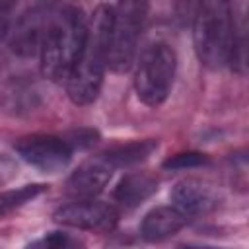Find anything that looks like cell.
Listing matches in <instances>:
<instances>
[{"label":"cell","mask_w":249,"mask_h":249,"mask_svg":"<svg viewBox=\"0 0 249 249\" xmlns=\"http://www.w3.org/2000/svg\"><path fill=\"white\" fill-rule=\"evenodd\" d=\"M208 163V158L204 154L198 152H183V154H175L171 158H167L163 161V169H193V167H200Z\"/></svg>","instance_id":"16"},{"label":"cell","mask_w":249,"mask_h":249,"mask_svg":"<svg viewBox=\"0 0 249 249\" xmlns=\"http://www.w3.org/2000/svg\"><path fill=\"white\" fill-rule=\"evenodd\" d=\"M18 175V163L14 158L0 154V187H4L8 181H12Z\"/></svg>","instance_id":"17"},{"label":"cell","mask_w":249,"mask_h":249,"mask_svg":"<svg viewBox=\"0 0 249 249\" xmlns=\"http://www.w3.org/2000/svg\"><path fill=\"white\" fill-rule=\"evenodd\" d=\"M158 191V179L148 171L126 173L113 191V200L123 210H134Z\"/></svg>","instance_id":"11"},{"label":"cell","mask_w":249,"mask_h":249,"mask_svg":"<svg viewBox=\"0 0 249 249\" xmlns=\"http://www.w3.org/2000/svg\"><path fill=\"white\" fill-rule=\"evenodd\" d=\"M177 70V54L167 43H152L138 58L134 72V89L148 107L161 105L173 86Z\"/></svg>","instance_id":"5"},{"label":"cell","mask_w":249,"mask_h":249,"mask_svg":"<svg viewBox=\"0 0 249 249\" xmlns=\"http://www.w3.org/2000/svg\"><path fill=\"white\" fill-rule=\"evenodd\" d=\"M113 4H99L88 16V29L80 54L68 72L64 86L72 103L89 105L97 99L107 68V39Z\"/></svg>","instance_id":"1"},{"label":"cell","mask_w":249,"mask_h":249,"mask_svg":"<svg viewBox=\"0 0 249 249\" xmlns=\"http://www.w3.org/2000/svg\"><path fill=\"white\" fill-rule=\"evenodd\" d=\"M177 249H226V247H216V245H204V243H183Z\"/></svg>","instance_id":"18"},{"label":"cell","mask_w":249,"mask_h":249,"mask_svg":"<svg viewBox=\"0 0 249 249\" xmlns=\"http://www.w3.org/2000/svg\"><path fill=\"white\" fill-rule=\"evenodd\" d=\"M16 152L29 165L45 173L62 171L72 160V148L64 138L51 134H33L18 140Z\"/></svg>","instance_id":"6"},{"label":"cell","mask_w":249,"mask_h":249,"mask_svg":"<svg viewBox=\"0 0 249 249\" xmlns=\"http://www.w3.org/2000/svg\"><path fill=\"white\" fill-rule=\"evenodd\" d=\"M82 241L66 231H49L39 239L31 241L25 249H82Z\"/></svg>","instance_id":"15"},{"label":"cell","mask_w":249,"mask_h":249,"mask_svg":"<svg viewBox=\"0 0 249 249\" xmlns=\"http://www.w3.org/2000/svg\"><path fill=\"white\" fill-rule=\"evenodd\" d=\"M47 187L45 185H23L19 189H12V191H4L0 193V214L2 212H8L16 206H21L25 202H29L31 198H35L37 195H41Z\"/></svg>","instance_id":"14"},{"label":"cell","mask_w":249,"mask_h":249,"mask_svg":"<svg viewBox=\"0 0 249 249\" xmlns=\"http://www.w3.org/2000/svg\"><path fill=\"white\" fill-rule=\"evenodd\" d=\"M187 220L189 218L173 206H158L144 216L140 224V233L146 241H163L175 235L187 224Z\"/></svg>","instance_id":"12"},{"label":"cell","mask_w":249,"mask_h":249,"mask_svg":"<svg viewBox=\"0 0 249 249\" xmlns=\"http://www.w3.org/2000/svg\"><path fill=\"white\" fill-rule=\"evenodd\" d=\"M119 212L113 204L88 198V200H74L60 206L54 212V222L76 228V230H89V231H109L117 226Z\"/></svg>","instance_id":"7"},{"label":"cell","mask_w":249,"mask_h":249,"mask_svg":"<svg viewBox=\"0 0 249 249\" xmlns=\"http://www.w3.org/2000/svg\"><path fill=\"white\" fill-rule=\"evenodd\" d=\"M88 29V16L78 6L51 10L41 39V72L51 82H64L72 70Z\"/></svg>","instance_id":"2"},{"label":"cell","mask_w":249,"mask_h":249,"mask_svg":"<svg viewBox=\"0 0 249 249\" xmlns=\"http://www.w3.org/2000/svg\"><path fill=\"white\" fill-rule=\"evenodd\" d=\"M148 14L146 2H119L111 8L107 68L117 74L128 72L138 53V41Z\"/></svg>","instance_id":"4"},{"label":"cell","mask_w":249,"mask_h":249,"mask_svg":"<svg viewBox=\"0 0 249 249\" xmlns=\"http://www.w3.org/2000/svg\"><path fill=\"white\" fill-rule=\"evenodd\" d=\"M113 175V167L107 163L103 156H97L86 163H82L66 181V193L76 200L95 198Z\"/></svg>","instance_id":"10"},{"label":"cell","mask_w":249,"mask_h":249,"mask_svg":"<svg viewBox=\"0 0 249 249\" xmlns=\"http://www.w3.org/2000/svg\"><path fill=\"white\" fill-rule=\"evenodd\" d=\"M193 43L204 66H224L231 47V4L224 0L198 4L193 18Z\"/></svg>","instance_id":"3"},{"label":"cell","mask_w":249,"mask_h":249,"mask_svg":"<svg viewBox=\"0 0 249 249\" xmlns=\"http://www.w3.org/2000/svg\"><path fill=\"white\" fill-rule=\"evenodd\" d=\"M169 196H171L173 208H177L187 218L210 212L220 204V195L216 187L196 177H187L177 181Z\"/></svg>","instance_id":"8"},{"label":"cell","mask_w":249,"mask_h":249,"mask_svg":"<svg viewBox=\"0 0 249 249\" xmlns=\"http://www.w3.org/2000/svg\"><path fill=\"white\" fill-rule=\"evenodd\" d=\"M51 10L43 6H35L29 12L21 14L10 31V47L19 56H33L41 49V39L45 33V25Z\"/></svg>","instance_id":"9"},{"label":"cell","mask_w":249,"mask_h":249,"mask_svg":"<svg viewBox=\"0 0 249 249\" xmlns=\"http://www.w3.org/2000/svg\"><path fill=\"white\" fill-rule=\"evenodd\" d=\"M156 148H158L156 140H136V142L117 146V148H113L101 156L107 160V163L113 169L115 167H132V165L144 161Z\"/></svg>","instance_id":"13"}]
</instances>
